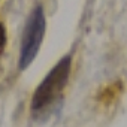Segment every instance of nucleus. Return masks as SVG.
Instances as JSON below:
<instances>
[{
  "mask_svg": "<svg viewBox=\"0 0 127 127\" xmlns=\"http://www.w3.org/2000/svg\"><path fill=\"white\" fill-rule=\"evenodd\" d=\"M46 32V17L43 6L37 5L36 8L32 9L21 37V46H20V57H18V69L26 70L33 60L36 58L43 37Z\"/></svg>",
  "mask_w": 127,
  "mask_h": 127,
  "instance_id": "obj_2",
  "label": "nucleus"
},
{
  "mask_svg": "<svg viewBox=\"0 0 127 127\" xmlns=\"http://www.w3.org/2000/svg\"><path fill=\"white\" fill-rule=\"evenodd\" d=\"M6 43H8V34H6V29L3 26V23L0 21V55L3 54L5 48H6Z\"/></svg>",
  "mask_w": 127,
  "mask_h": 127,
  "instance_id": "obj_3",
  "label": "nucleus"
},
{
  "mask_svg": "<svg viewBox=\"0 0 127 127\" xmlns=\"http://www.w3.org/2000/svg\"><path fill=\"white\" fill-rule=\"evenodd\" d=\"M70 67H72V57L64 55L40 81V84L33 93L32 103H30L33 114H39L48 109L58 99V96L63 93L69 81Z\"/></svg>",
  "mask_w": 127,
  "mask_h": 127,
  "instance_id": "obj_1",
  "label": "nucleus"
}]
</instances>
